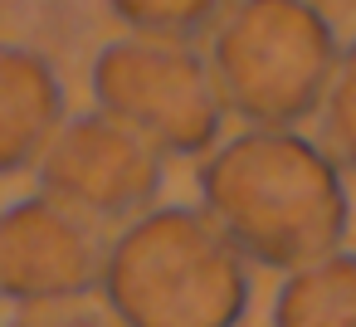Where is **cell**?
<instances>
[{"label": "cell", "instance_id": "cell-6", "mask_svg": "<svg viewBox=\"0 0 356 327\" xmlns=\"http://www.w3.org/2000/svg\"><path fill=\"white\" fill-rule=\"evenodd\" d=\"M108 244L98 225L54 196H25L0 210V298L15 308L74 303L103 288Z\"/></svg>", "mask_w": 356, "mask_h": 327}, {"label": "cell", "instance_id": "cell-3", "mask_svg": "<svg viewBox=\"0 0 356 327\" xmlns=\"http://www.w3.org/2000/svg\"><path fill=\"white\" fill-rule=\"evenodd\" d=\"M341 45L317 0H239L210 40L225 108L249 127H298L322 113Z\"/></svg>", "mask_w": 356, "mask_h": 327}, {"label": "cell", "instance_id": "cell-8", "mask_svg": "<svg viewBox=\"0 0 356 327\" xmlns=\"http://www.w3.org/2000/svg\"><path fill=\"white\" fill-rule=\"evenodd\" d=\"M273 327H356V254L337 249L293 269L273 298Z\"/></svg>", "mask_w": 356, "mask_h": 327}, {"label": "cell", "instance_id": "cell-4", "mask_svg": "<svg viewBox=\"0 0 356 327\" xmlns=\"http://www.w3.org/2000/svg\"><path fill=\"white\" fill-rule=\"evenodd\" d=\"M93 103L166 157H210L225 137V93L210 59L176 40H113L93 59Z\"/></svg>", "mask_w": 356, "mask_h": 327}, {"label": "cell", "instance_id": "cell-5", "mask_svg": "<svg viewBox=\"0 0 356 327\" xmlns=\"http://www.w3.org/2000/svg\"><path fill=\"white\" fill-rule=\"evenodd\" d=\"M161 157L142 132L98 108L59 127L40 157V186L93 225H127L161 196Z\"/></svg>", "mask_w": 356, "mask_h": 327}, {"label": "cell", "instance_id": "cell-10", "mask_svg": "<svg viewBox=\"0 0 356 327\" xmlns=\"http://www.w3.org/2000/svg\"><path fill=\"white\" fill-rule=\"evenodd\" d=\"M322 142L346 171H356V40L337 59V74L322 103Z\"/></svg>", "mask_w": 356, "mask_h": 327}, {"label": "cell", "instance_id": "cell-9", "mask_svg": "<svg viewBox=\"0 0 356 327\" xmlns=\"http://www.w3.org/2000/svg\"><path fill=\"white\" fill-rule=\"evenodd\" d=\"M108 6L132 35L195 45L200 35H215L225 25L239 0H108Z\"/></svg>", "mask_w": 356, "mask_h": 327}, {"label": "cell", "instance_id": "cell-7", "mask_svg": "<svg viewBox=\"0 0 356 327\" xmlns=\"http://www.w3.org/2000/svg\"><path fill=\"white\" fill-rule=\"evenodd\" d=\"M64 122V83L54 64L25 45H0V176L40 166Z\"/></svg>", "mask_w": 356, "mask_h": 327}, {"label": "cell", "instance_id": "cell-1", "mask_svg": "<svg viewBox=\"0 0 356 327\" xmlns=\"http://www.w3.org/2000/svg\"><path fill=\"white\" fill-rule=\"evenodd\" d=\"M200 205L264 269H302L341 249L351 196L341 161L298 127H249L200 161Z\"/></svg>", "mask_w": 356, "mask_h": 327}, {"label": "cell", "instance_id": "cell-2", "mask_svg": "<svg viewBox=\"0 0 356 327\" xmlns=\"http://www.w3.org/2000/svg\"><path fill=\"white\" fill-rule=\"evenodd\" d=\"M249 259L200 205H161L118 230L103 264V303L122 327H239Z\"/></svg>", "mask_w": 356, "mask_h": 327}, {"label": "cell", "instance_id": "cell-11", "mask_svg": "<svg viewBox=\"0 0 356 327\" xmlns=\"http://www.w3.org/2000/svg\"><path fill=\"white\" fill-rule=\"evenodd\" d=\"M10 327H122V322L113 312L83 308L74 298V303H35V308H20Z\"/></svg>", "mask_w": 356, "mask_h": 327}]
</instances>
